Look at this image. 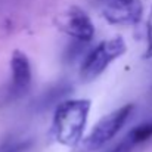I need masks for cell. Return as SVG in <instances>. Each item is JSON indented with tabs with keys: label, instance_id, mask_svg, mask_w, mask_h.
<instances>
[{
	"label": "cell",
	"instance_id": "obj_1",
	"mask_svg": "<svg viewBox=\"0 0 152 152\" xmlns=\"http://www.w3.org/2000/svg\"><path fill=\"white\" fill-rule=\"evenodd\" d=\"M90 106L87 99H68L56 106L52 129L58 143L74 148L81 140Z\"/></svg>",
	"mask_w": 152,
	"mask_h": 152
},
{
	"label": "cell",
	"instance_id": "obj_2",
	"mask_svg": "<svg viewBox=\"0 0 152 152\" xmlns=\"http://www.w3.org/2000/svg\"><path fill=\"white\" fill-rule=\"evenodd\" d=\"M133 109H134V105L127 103L101 118L93 127V130L86 137H81V140L72 148L74 152H95L103 148L124 127Z\"/></svg>",
	"mask_w": 152,
	"mask_h": 152
},
{
	"label": "cell",
	"instance_id": "obj_3",
	"mask_svg": "<svg viewBox=\"0 0 152 152\" xmlns=\"http://www.w3.org/2000/svg\"><path fill=\"white\" fill-rule=\"evenodd\" d=\"M126 52H127V46L121 37H114L102 42L86 56L80 69V78L84 83L96 80L108 68L111 62L123 56Z\"/></svg>",
	"mask_w": 152,
	"mask_h": 152
},
{
	"label": "cell",
	"instance_id": "obj_4",
	"mask_svg": "<svg viewBox=\"0 0 152 152\" xmlns=\"http://www.w3.org/2000/svg\"><path fill=\"white\" fill-rule=\"evenodd\" d=\"M55 24L62 33L68 34L69 37L75 39L80 43L90 42L95 34V25L92 19L80 7L66 9L55 19Z\"/></svg>",
	"mask_w": 152,
	"mask_h": 152
},
{
	"label": "cell",
	"instance_id": "obj_5",
	"mask_svg": "<svg viewBox=\"0 0 152 152\" xmlns=\"http://www.w3.org/2000/svg\"><path fill=\"white\" fill-rule=\"evenodd\" d=\"M142 16V0H106L103 7V18L112 25H134Z\"/></svg>",
	"mask_w": 152,
	"mask_h": 152
},
{
	"label": "cell",
	"instance_id": "obj_6",
	"mask_svg": "<svg viewBox=\"0 0 152 152\" xmlns=\"http://www.w3.org/2000/svg\"><path fill=\"white\" fill-rule=\"evenodd\" d=\"M10 71H12L10 96L12 98L25 96L31 86V64L28 56L22 50H13L10 58Z\"/></svg>",
	"mask_w": 152,
	"mask_h": 152
},
{
	"label": "cell",
	"instance_id": "obj_7",
	"mask_svg": "<svg viewBox=\"0 0 152 152\" xmlns=\"http://www.w3.org/2000/svg\"><path fill=\"white\" fill-rule=\"evenodd\" d=\"M151 137H152V120H149V121L142 123L140 126L134 127L129 133V136L126 137V140L132 146H134V145H140V143L149 140Z\"/></svg>",
	"mask_w": 152,
	"mask_h": 152
},
{
	"label": "cell",
	"instance_id": "obj_8",
	"mask_svg": "<svg viewBox=\"0 0 152 152\" xmlns=\"http://www.w3.org/2000/svg\"><path fill=\"white\" fill-rule=\"evenodd\" d=\"M145 59H152V7L146 22V50H145Z\"/></svg>",
	"mask_w": 152,
	"mask_h": 152
},
{
	"label": "cell",
	"instance_id": "obj_9",
	"mask_svg": "<svg viewBox=\"0 0 152 152\" xmlns=\"http://www.w3.org/2000/svg\"><path fill=\"white\" fill-rule=\"evenodd\" d=\"M132 145L127 142V140H124V142H121V143H118L115 148H112L111 151L108 152H132Z\"/></svg>",
	"mask_w": 152,
	"mask_h": 152
}]
</instances>
